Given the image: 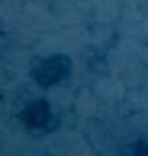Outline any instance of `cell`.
<instances>
[{
	"label": "cell",
	"mask_w": 148,
	"mask_h": 156,
	"mask_svg": "<svg viewBox=\"0 0 148 156\" xmlns=\"http://www.w3.org/2000/svg\"><path fill=\"white\" fill-rule=\"evenodd\" d=\"M53 120V112L45 99H33L23 110V122L33 130H47Z\"/></svg>",
	"instance_id": "7a4b0ae2"
},
{
	"label": "cell",
	"mask_w": 148,
	"mask_h": 156,
	"mask_svg": "<svg viewBox=\"0 0 148 156\" xmlns=\"http://www.w3.org/2000/svg\"><path fill=\"white\" fill-rule=\"evenodd\" d=\"M71 73V61L65 55H53V57L43 59L33 69V79L41 87H53L59 85L61 81L67 79Z\"/></svg>",
	"instance_id": "6da1fadb"
},
{
	"label": "cell",
	"mask_w": 148,
	"mask_h": 156,
	"mask_svg": "<svg viewBox=\"0 0 148 156\" xmlns=\"http://www.w3.org/2000/svg\"><path fill=\"white\" fill-rule=\"evenodd\" d=\"M130 156H148V144L146 142H136L130 148Z\"/></svg>",
	"instance_id": "3957f363"
}]
</instances>
